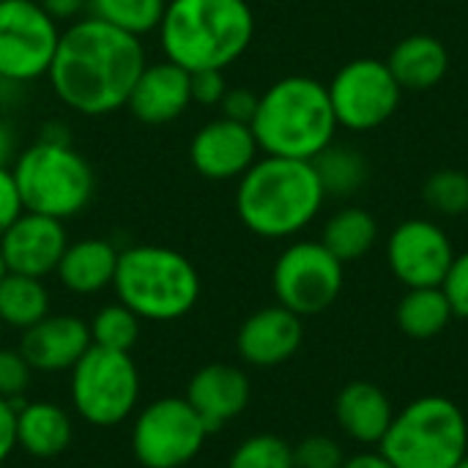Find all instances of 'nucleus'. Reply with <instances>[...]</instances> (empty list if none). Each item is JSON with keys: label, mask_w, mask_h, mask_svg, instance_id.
I'll list each match as a JSON object with an SVG mask.
<instances>
[{"label": "nucleus", "mask_w": 468, "mask_h": 468, "mask_svg": "<svg viewBox=\"0 0 468 468\" xmlns=\"http://www.w3.org/2000/svg\"><path fill=\"white\" fill-rule=\"evenodd\" d=\"M145 63L143 38L85 14L60 30L47 82L66 110L104 118L126 110Z\"/></svg>", "instance_id": "obj_1"}, {"label": "nucleus", "mask_w": 468, "mask_h": 468, "mask_svg": "<svg viewBox=\"0 0 468 468\" xmlns=\"http://www.w3.org/2000/svg\"><path fill=\"white\" fill-rule=\"evenodd\" d=\"M324 186L313 162L261 156L236 181V214L241 225L269 241L299 236L324 208Z\"/></svg>", "instance_id": "obj_2"}, {"label": "nucleus", "mask_w": 468, "mask_h": 468, "mask_svg": "<svg viewBox=\"0 0 468 468\" xmlns=\"http://www.w3.org/2000/svg\"><path fill=\"white\" fill-rule=\"evenodd\" d=\"M162 55L192 71L233 66L255 38L247 0H167L156 27Z\"/></svg>", "instance_id": "obj_3"}, {"label": "nucleus", "mask_w": 468, "mask_h": 468, "mask_svg": "<svg viewBox=\"0 0 468 468\" xmlns=\"http://www.w3.org/2000/svg\"><path fill=\"white\" fill-rule=\"evenodd\" d=\"M252 134L263 156L313 162L326 145L335 143L337 118L324 82L291 74L271 82L252 118Z\"/></svg>", "instance_id": "obj_4"}, {"label": "nucleus", "mask_w": 468, "mask_h": 468, "mask_svg": "<svg viewBox=\"0 0 468 468\" xmlns=\"http://www.w3.org/2000/svg\"><path fill=\"white\" fill-rule=\"evenodd\" d=\"M25 211L52 219H71L82 214L96 192L90 162L74 148L69 126L49 121L38 137L19 151L11 165Z\"/></svg>", "instance_id": "obj_5"}, {"label": "nucleus", "mask_w": 468, "mask_h": 468, "mask_svg": "<svg viewBox=\"0 0 468 468\" xmlns=\"http://www.w3.org/2000/svg\"><path fill=\"white\" fill-rule=\"evenodd\" d=\"M112 291L140 321L170 324L197 307L203 282L184 252L165 244H132L118 255Z\"/></svg>", "instance_id": "obj_6"}, {"label": "nucleus", "mask_w": 468, "mask_h": 468, "mask_svg": "<svg viewBox=\"0 0 468 468\" xmlns=\"http://www.w3.org/2000/svg\"><path fill=\"white\" fill-rule=\"evenodd\" d=\"M392 468H452L468 455V420L444 395L411 400L378 444Z\"/></svg>", "instance_id": "obj_7"}, {"label": "nucleus", "mask_w": 468, "mask_h": 468, "mask_svg": "<svg viewBox=\"0 0 468 468\" xmlns=\"http://www.w3.org/2000/svg\"><path fill=\"white\" fill-rule=\"evenodd\" d=\"M140 370L132 354L90 346L69 370V398L77 417L93 428L126 422L140 403Z\"/></svg>", "instance_id": "obj_8"}, {"label": "nucleus", "mask_w": 468, "mask_h": 468, "mask_svg": "<svg viewBox=\"0 0 468 468\" xmlns=\"http://www.w3.org/2000/svg\"><path fill=\"white\" fill-rule=\"evenodd\" d=\"M208 436L186 398H159L137 411L132 452L145 468H181L200 455Z\"/></svg>", "instance_id": "obj_9"}, {"label": "nucleus", "mask_w": 468, "mask_h": 468, "mask_svg": "<svg viewBox=\"0 0 468 468\" xmlns=\"http://www.w3.org/2000/svg\"><path fill=\"white\" fill-rule=\"evenodd\" d=\"M343 263L321 241L288 244L271 269L277 304L307 318L329 310L343 293Z\"/></svg>", "instance_id": "obj_10"}, {"label": "nucleus", "mask_w": 468, "mask_h": 468, "mask_svg": "<svg viewBox=\"0 0 468 468\" xmlns=\"http://www.w3.org/2000/svg\"><path fill=\"white\" fill-rule=\"evenodd\" d=\"M60 30L36 0H0V77L19 85L44 80Z\"/></svg>", "instance_id": "obj_11"}, {"label": "nucleus", "mask_w": 468, "mask_h": 468, "mask_svg": "<svg viewBox=\"0 0 468 468\" xmlns=\"http://www.w3.org/2000/svg\"><path fill=\"white\" fill-rule=\"evenodd\" d=\"M326 90L337 126L348 132H373L384 126L398 112L403 96L387 60L378 58H356L346 63Z\"/></svg>", "instance_id": "obj_12"}, {"label": "nucleus", "mask_w": 468, "mask_h": 468, "mask_svg": "<svg viewBox=\"0 0 468 468\" xmlns=\"http://www.w3.org/2000/svg\"><path fill=\"white\" fill-rule=\"evenodd\" d=\"M452 239L433 219H406L387 241V263L406 288H439L455 261Z\"/></svg>", "instance_id": "obj_13"}, {"label": "nucleus", "mask_w": 468, "mask_h": 468, "mask_svg": "<svg viewBox=\"0 0 468 468\" xmlns=\"http://www.w3.org/2000/svg\"><path fill=\"white\" fill-rule=\"evenodd\" d=\"M189 165L206 181H239L258 159L261 148L250 123L225 115L203 123L189 140Z\"/></svg>", "instance_id": "obj_14"}, {"label": "nucleus", "mask_w": 468, "mask_h": 468, "mask_svg": "<svg viewBox=\"0 0 468 468\" xmlns=\"http://www.w3.org/2000/svg\"><path fill=\"white\" fill-rule=\"evenodd\" d=\"M66 247H69L66 222L33 211H22L0 236V255L5 271L38 277V280L55 274Z\"/></svg>", "instance_id": "obj_15"}, {"label": "nucleus", "mask_w": 468, "mask_h": 468, "mask_svg": "<svg viewBox=\"0 0 468 468\" xmlns=\"http://www.w3.org/2000/svg\"><path fill=\"white\" fill-rule=\"evenodd\" d=\"M304 340V324L302 315L291 313L282 304L261 307L255 310L236 335V351L239 356L252 367H280L296 351Z\"/></svg>", "instance_id": "obj_16"}, {"label": "nucleus", "mask_w": 468, "mask_h": 468, "mask_svg": "<svg viewBox=\"0 0 468 468\" xmlns=\"http://www.w3.org/2000/svg\"><path fill=\"white\" fill-rule=\"evenodd\" d=\"M192 107V74L167 58L148 60L132 88L126 110L145 126L178 121Z\"/></svg>", "instance_id": "obj_17"}, {"label": "nucleus", "mask_w": 468, "mask_h": 468, "mask_svg": "<svg viewBox=\"0 0 468 468\" xmlns=\"http://www.w3.org/2000/svg\"><path fill=\"white\" fill-rule=\"evenodd\" d=\"M88 321L66 313H49L22 332L19 351L33 373H69L90 348Z\"/></svg>", "instance_id": "obj_18"}, {"label": "nucleus", "mask_w": 468, "mask_h": 468, "mask_svg": "<svg viewBox=\"0 0 468 468\" xmlns=\"http://www.w3.org/2000/svg\"><path fill=\"white\" fill-rule=\"evenodd\" d=\"M184 398L197 411L208 433H217L247 411L252 387L241 367L211 362L189 378Z\"/></svg>", "instance_id": "obj_19"}, {"label": "nucleus", "mask_w": 468, "mask_h": 468, "mask_svg": "<svg viewBox=\"0 0 468 468\" xmlns=\"http://www.w3.org/2000/svg\"><path fill=\"white\" fill-rule=\"evenodd\" d=\"M335 417L340 431L351 441L378 447L395 420V406L378 384L351 381L340 389L335 400Z\"/></svg>", "instance_id": "obj_20"}, {"label": "nucleus", "mask_w": 468, "mask_h": 468, "mask_svg": "<svg viewBox=\"0 0 468 468\" xmlns=\"http://www.w3.org/2000/svg\"><path fill=\"white\" fill-rule=\"evenodd\" d=\"M121 250L110 239H80L69 241L55 277L74 296H96L112 288Z\"/></svg>", "instance_id": "obj_21"}, {"label": "nucleus", "mask_w": 468, "mask_h": 468, "mask_svg": "<svg viewBox=\"0 0 468 468\" xmlns=\"http://www.w3.org/2000/svg\"><path fill=\"white\" fill-rule=\"evenodd\" d=\"M74 439L71 417L52 400H30L16 406V450L30 458L49 461L69 450Z\"/></svg>", "instance_id": "obj_22"}, {"label": "nucleus", "mask_w": 468, "mask_h": 468, "mask_svg": "<svg viewBox=\"0 0 468 468\" xmlns=\"http://www.w3.org/2000/svg\"><path fill=\"white\" fill-rule=\"evenodd\" d=\"M387 66L403 90H431L447 77L450 52L436 36L417 33L395 44Z\"/></svg>", "instance_id": "obj_23"}, {"label": "nucleus", "mask_w": 468, "mask_h": 468, "mask_svg": "<svg viewBox=\"0 0 468 468\" xmlns=\"http://www.w3.org/2000/svg\"><path fill=\"white\" fill-rule=\"evenodd\" d=\"M378 241V222L367 208L346 206L335 211L321 233V244L346 266L365 258Z\"/></svg>", "instance_id": "obj_24"}, {"label": "nucleus", "mask_w": 468, "mask_h": 468, "mask_svg": "<svg viewBox=\"0 0 468 468\" xmlns=\"http://www.w3.org/2000/svg\"><path fill=\"white\" fill-rule=\"evenodd\" d=\"M452 318L455 313L441 285L439 288H406L395 310V321L400 332L409 335L411 340L439 337L450 326Z\"/></svg>", "instance_id": "obj_25"}, {"label": "nucleus", "mask_w": 468, "mask_h": 468, "mask_svg": "<svg viewBox=\"0 0 468 468\" xmlns=\"http://www.w3.org/2000/svg\"><path fill=\"white\" fill-rule=\"evenodd\" d=\"M49 307L52 302L44 280L5 271L0 280V326L27 332L49 315Z\"/></svg>", "instance_id": "obj_26"}, {"label": "nucleus", "mask_w": 468, "mask_h": 468, "mask_svg": "<svg viewBox=\"0 0 468 468\" xmlns=\"http://www.w3.org/2000/svg\"><path fill=\"white\" fill-rule=\"evenodd\" d=\"M313 167L326 197H351L370 178V165L362 156V151L354 145H343V143L326 145L313 159Z\"/></svg>", "instance_id": "obj_27"}, {"label": "nucleus", "mask_w": 468, "mask_h": 468, "mask_svg": "<svg viewBox=\"0 0 468 468\" xmlns=\"http://www.w3.org/2000/svg\"><path fill=\"white\" fill-rule=\"evenodd\" d=\"M165 5L167 0H88V16L143 38L156 33Z\"/></svg>", "instance_id": "obj_28"}, {"label": "nucleus", "mask_w": 468, "mask_h": 468, "mask_svg": "<svg viewBox=\"0 0 468 468\" xmlns=\"http://www.w3.org/2000/svg\"><path fill=\"white\" fill-rule=\"evenodd\" d=\"M140 318L126 307L121 304L118 299L99 307L96 315L90 318L88 329H90V343L99 346V348H107V351H123L129 354L140 337Z\"/></svg>", "instance_id": "obj_29"}, {"label": "nucleus", "mask_w": 468, "mask_h": 468, "mask_svg": "<svg viewBox=\"0 0 468 468\" xmlns=\"http://www.w3.org/2000/svg\"><path fill=\"white\" fill-rule=\"evenodd\" d=\"M425 206L439 217H463L468 211V173L444 167L436 170L422 186Z\"/></svg>", "instance_id": "obj_30"}, {"label": "nucleus", "mask_w": 468, "mask_h": 468, "mask_svg": "<svg viewBox=\"0 0 468 468\" xmlns=\"http://www.w3.org/2000/svg\"><path fill=\"white\" fill-rule=\"evenodd\" d=\"M228 468H296L293 447L274 433H258L233 450Z\"/></svg>", "instance_id": "obj_31"}, {"label": "nucleus", "mask_w": 468, "mask_h": 468, "mask_svg": "<svg viewBox=\"0 0 468 468\" xmlns=\"http://www.w3.org/2000/svg\"><path fill=\"white\" fill-rule=\"evenodd\" d=\"M33 367L22 356L19 348H3L0 346V398L11 403H22V395L30 389Z\"/></svg>", "instance_id": "obj_32"}, {"label": "nucleus", "mask_w": 468, "mask_h": 468, "mask_svg": "<svg viewBox=\"0 0 468 468\" xmlns=\"http://www.w3.org/2000/svg\"><path fill=\"white\" fill-rule=\"evenodd\" d=\"M343 463L346 452L332 436H307L293 447L296 468H340Z\"/></svg>", "instance_id": "obj_33"}, {"label": "nucleus", "mask_w": 468, "mask_h": 468, "mask_svg": "<svg viewBox=\"0 0 468 468\" xmlns=\"http://www.w3.org/2000/svg\"><path fill=\"white\" fill-rule=\"evenodd\" d=\"M455 318H468V252L455 255L444 282H441Z\"/></svg>", "instance_id": "obj_34"}, {"label": "nucleus", "mask_w": 468, "mask_h": 468, "mask_svg": "<svg viewBox=\"0 0 468 468\" xmlns=\"http://www.w3.org/2000/svg\"><path fill=\"white\" fill-rule=\"evenodd\" d=\"M228 93L225 71L219 69H203L192 71V104L200 107H219Z\"/></svg>", "instance_id": "obj_35"}, {"label": "nucleus", "mask_w": 468, "mask_h": 468, "mask_svg": "<svg viewBox=\"0 0 468 468\" xmlns=\"http://www.w3.org/2000/svg\"><path fill=\"white\" fill-rule=\"evenodd\" d=\"M258 99H261V93H255V90H250V88H228V93H225L219 110H222V115L230 118V121L252 123L255 110H258Z\"/></svg>", "instance_id": "obj_36"}, {"label": "nucleus", "mask_w": 468, "mask_h": 468, "mask_svg": "<svg viewBox=\"0 0 468 468\" xmlns=\"http://www.w3.org/2000/svg\"><path fill=\"white\" fill-rule=\"evenodd\" d=\"M22 211H25V206H22V197H19L14 173H11V167H0V236L8 230V225Z\"/></svg>", "instance_id": "obj_37"}, {"label": "nucleus", "mask_w": 468, "mask_h": 468, "mask_svg": "<svg viewBox=\"0 0 468 468\" xmlns=\"http://www.w3.org/2000/svg\"><path fill=\"white\" fill-rule=\"evenodd\" d=\"M16 406L19 403H11V400L0 398V466L16 450Z\"/></svg>", "instance_id": "obj_38"}, {"label": "nucleus", "mask_w": 468, "mask_h": 468, "mask_svg": "<svg viewBox=\"0 0 468 468\" xmlns=\"http://www.w3.org/2000/svg\"><path fill=\"white\" fill-rule=\"evenodd\" d=\"M58 25H71L88 14V0H36Z\"/></svg>", "instance_id": "obj_39"}, {"label": "nucleus", "mask_w": 468, "mask_h": 468, "mask_svg": "<svg viewBox=\"0 0 468 468\" xmlns=\"http://www.w3.org/2000/svg\"><path fill=\"white\" fill-rule=\"evenodd\" d=\"M19 132L16 126L0 112V167H11L14 159L19 156Z\"/></svg>", "instance_id": "obj_40"}, {"label": "nucleus", "mask_w": 468, "mask_h": 468, "mask_svg": "<svg viewBox=\"0 0 468 468\" xmlns=\"http://www.w3.org/2000/svg\"><path fill=\"white\" fill-rule=\"evenodd\" d=\"M340 468H392V463L376 450V452H359V455L346 458V463Z\"/></svg>", "instance_id": "obj_41"}, {"label": "nucleus", "mask_w": 468, "mask_h": 468, "mask_svg": "<svg viewBox=\"0 0 468 468\" xmlns=\"http://www.w3.org/2000/svg\"><path fill=\"white\" fill-rule=\"evenodd\" d=\"M452 468H468V455L466 458H461V461H458V463H455Z\"/></svg>", "instance_id": "obj_42"}, {"label": "nucleus", "mask_w": 468, "mask_h": 468, "mask_svg": "<svg viewBox=\"0 0 468 468\" xmlns=\"http://www.w3.org/2000/svg\"><path fill=\"white\" fill-rule=\"evenodd\" d=\"M5 277V263H3V255H0V280Z\"/></svg>", "instance_id": "obj_43"}, {"label": "nucleus", "mask_w": 468, "mask_h": 468, "mask_svg": "<svg viewBox=\"0 0 468 468\" xmlns=\"http://www.w3.org/2000/svg\"><path fill=\"white\" fill-rule=\"evenodd\" d=\"M0 340H3V326H0Z\"/></svg>", "instance_id": "obj_44"}]
</instances>
